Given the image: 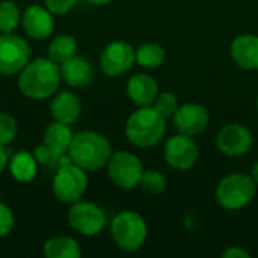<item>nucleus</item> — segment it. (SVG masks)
Wrapping results in <instances>:
<instances>
[{
	"mask_svg": "<svg viewBox=\"0 0 258 258\" xmlns=\"http://www.w3.org/2000/svg\"><path fill=\"white\" fill-rule=\"evenodd\" d=\"M60 80V68L56 62L50 57H36L20 71L18 88L27 98L45 100L57 91Z\"/></svg>",
	"mask_w": 258,
	"mask_h": 258,
	"instance_id": "1",
	"label": "nucleus"
},
{
	"mask_svg": "<svg viewBox=\"0 0 258 258\" xmlns=\"http://www.w3.org/2000/svg\"><path fill=\"white\" fill-rule=\"evenodd\" d=\"M71 162L85 171H98L107 166L112 147L106 136L97 132H80L73 136L68 148Z\"/></svg>",
	"mask_w": 258,
	"mask_h": 258,
	"instance_id": "2",
	"label": "nucleus"
},
{
	"mask_svg": "<svg viewBox=\"0 0 258 258\" xmlns=\"http://www.w3.org/2000/svg\"><path fill=\"white\" fill-rule=\"evenodd\" d=\"M165 132L166 119L153 106L136 109L125 122V136L128 142L138 148H150L157 145Z\"/></svg>",
	"mask_w": 258,
	"mask_h": 258,
	"instance_id": "3",
	"label": "nucleus"
},
{
	"mask_svg": "<svg viewBox=\"0 0 258 258\" xmlns=\"http://www.w3.org/2000/svg\"><path fill=\"white\" fill-rule=\"evenodd\" d=\"M110 234L119 249L125 252H135L144 246L148 236V228L139 213L133 210H124L113 218Z\"/></svg>",
	"mask_w": 258,
	"mask_h": 258,
	"instance_id": "4",
	"label": "nucleus"
},
{
	"mask_svg": "<svg viewBox=\"0 0 258 258\" xmlns=\"http://www.w3.org/2000/svg\"><path fill=\"white\" fill-rule=\"evenodd\" d=\"M257 184L251 175L236 172L224 177L216 187V201L227 210H240L255 197Z\"/></svg>",
	"mask_w": 258,
	"mask_h": 258,
	"instance_id": "5",
	"label": "nucleus"
},
{
	"mask_svg": "<svg viewBox=\"0 0 258 258\" xmlns=\"http://www.w3.org/2000/svg\"><path fill=\"white\" fill-rule=\"evenodd\" d=\"M86 189H88L86 171L73 162L59 168L53 177V194L63 204H74L80 201Z\"/></svg>",
	"mask_w": 258,
	"mask_h": 258,
	"instance_id": "6",
	"label": "nucleus"
},
{
	"mask_svg": "<svg viewBox=\"0 0 258 258\" xmlns=\"http://www.w3.org/2000/svg\"><path fill=\"white\" fill-rule=\"evenodd\" d=\"M144 174V166L141 159L128 151L112 153L107 162V175L110 181L124 190H132L139 186Z\"/></svg>",
	"mask_w": 258,
	"mask_h": 258,
	"instance_id": "7",
	"label": "nucleus"
},
{
	"mask_svg": "<svg viewBox=\"0 0 258 258\" xmlns=\"http://www.w3.org/2000/svg\"><path fill=\"white\" fill-rule=\"evenodd\" d=\"M30 62L29 44L14 35L0 33V74L15 76Z\"/></svg>",
	"mask_w": 258,
	"mask_h": 258,
	"instance_id": "8",
	"label": "nucleus"
},
{
	"mask_svg": "<svg viewBox=\"0 0 258 258\" xmlns=\"http://www.w3.org/2000/svg\"><path fill=\"white\" fill-rule=\"evenodd\" d=\"M68 225L82 236L92 237L101 233L106 225L104 212L94 203L77 201L68 212Z\"/></svg>",
	"mask_w": 258,
	"mask_h": 258,
	"instance_id": "9",
	"label": "nucleus"
},
{
	"mask_svg": "<svg viewBox=\"0 0 258 258\" xmlns=\"http://www.w3.org/2000/svg\"><path fill=\"white\" fill-rule=\"evenodd\" d=\"M165 162L177 169V171H187L190 169L200 157V148L192 136L178 133L171 136L163 148Z\"/></svg>",
	"mask_w": 258,
	"mask_h": 258,
	"instance_id": "10",
	"label": "nucleus"
},
{
	"mask_svg": "<svg viewBox=\"0 0 258 258\" xmlns=\"http://www.w3.org/2000/svg\"><path fill=\"white\" fill-rule=\"evenodd\" d=\"M136 62V50L125 41H113L100 54V67L109 77H118L132 70Z\"/></svg>",
	"mask_w": 258,
	"mask_h": 258,
	"instance_id": "11",
	"label": "nucleus"
},
{
	"mask_svg": "<svg viewBox=\"0 0 258 258\" xmlns=\"http://www.w3.org/2000/svg\"><path fill=\"white\" fill-rule=\"evenodd\" d=\"M254 144L252 133L242 124H227L216 136L218 150L228 157L245 156Z\"/></svg>",
	"mask_w": 258,
	"mask_h": 258,
	"instance_id": "12",
	"label": "nucleus"
},
{
	"mask_svg": "<svg viewBox=\"0 0 258 258\" xmlns=\"http://www.w3.org/2000/svg\"><path fill=\"white\" fill-rule=\"evenodd\" d=\"M210 121L209 110L198 103H186L174 115V125L178 133L195 136L203 133Z\"/></svg>",
	"mask_w": 258,
	"mask_h": 258,
	"instance_id": "13",
	"label": "nucleus"
},
{
	"mask_svg": "<svg viewBox=\"0 0 258 258\" xmlns=\"http://www.w3.org/2000/svg\"><path fill=\"white\" fill-rule=\"evenodd\" d=\"M53 12L47 9V6H39V5H30L26 8L21 17V24L24 32L36 41L47 39L54 29V20H53Z\"/></svg>",
	"mask_w": 258,
	"mask_h": 258,
	"instance_id": "14",
	"label": "nucleus"
},
{
	"mask_svg": "<svg viewBox=\"0 0 258 258\" xmlns=\"http://www.w3.org/2000/svg\"><path fill=\"white\" fill-rule=\"evenodd\" d=\"M230 53L233 60L243 70H258V36L245 33L231 42Z\"/></svg>",
	"mask_w": 258,
	"mask_h": 258,
	"instance_id": "15",
	"label": "nucleus"
},
{
	"mask_svg": "<svg viewBox=\"0 0 258 258\" xmlns=\"http://www.w3.org/2000/svg\"><path fill=\"white\" fill-rule=\"evenodd\" d=\"M127 95L138 107L153 106L159 95V85L148 74H135L127 82Z\"/></svg>",
	"mask_w": 258,
	"mask_h": 258,
	"instance_id": "16",
	"label": "nucleus"
},
{
	"mask_svg": "<svg viewBox=\"0 0 258 258\" xmlns=\"http://www.w3.org/2000/svg\"><path fill=\"white\" fill-rule=\"evenodd\" d=\"M60 76L67 85L74 88H83L92 83L94 80V68L92 65L79 56H73L71 59L65 60L59 65Z\"/></svg>",
	"mask_w": 258,
	"mask_h": 258,
	"instance_id": "17",
	"label": "nucleus"
},
{
	"mask_svg": "<svg viewBox=\"0 0 258 258\" xmlns=\"http://www.w3.org/2000/svg\"><path fill=\"white\" fill-rule=\"evenodd\" d=\"M50 110H51L54 121L70 125L79 119L80 112H82V104L76 94L70 91H62L56 94V97L53 98Z\"/></svg>",
	"mask_w": 258,
	"mask_h": 258,
	"instance_id": "18",
	"label": "nucleus"
},
{
	"mask_svg": "<svg viewBox=\"0 0 258 258\" xmlns=\"http://www.w3.org/2000/svg\"><path fill=\"white\" fill-rule=\"evenodd\" d=\"M11 175L20 183H30L38 172V162L33 154L27 151H18L9 159Z\"/></svg>",
	"mask_w": 258,
	"mask_h": 258,
	"instance_id": "19",
	"label": "nucleus"
},
{
	"mask_svg": "<svg viewBox=\"0 0 258 258\" xmlns=\"http://www.w3.org/2000/svg\"><path fill=\"white\" fill-rule=\"evenodd\" d=\"M73 136L74 135H73L68 124L54 121L45 128L42 144L45 147H48L50 150L56 151V153H68Z\"/></svg>",
	"mask_w": 258,
	"mask_h": 258,
	"instance_id": "20",
	"label": "nucleus"
},
{
	"mask_svg": "<svg viewBox=\"0 0 258 258\" xmlns=\"http://www.w3.org/2000/svg\"><path fill=\"white\" fill-rule=\"evenodd\" d=\"M42 254L47 258H79L82 251L77 240L67 236H56L44 243Z\"/></svg>",
	"mask_w": 258,
	"mask_h": 258,
	"instance_id": "21",
	"label": "nucleus"
},
{
	"mask_svg": "<svg viewBox=\"0 0 258 258\" xmlns=\"http://www.w3.org/2000/svg\"><path fill=\"white\" fill-rule=\"evenodd\" d=\"M77 53V41L71 35H59L48 45V57L57 65L71 59Z\"/></svg>",
	"mask_w": 258,
	"mask_h": 258,
	"instance_id": "22",
	"label": "nucleus"
},
{
	"mask_svg": "<svg viewBox=\"0 0 258 258\" xmlns=\"http://www.w3.org/2000/svg\"><path fill=\"white\" fill-rule=\"evenodd\" d=\"M165 60V50L156 42H145L136 48V63L144 68H157Z\"/></svg>",
	"mask_w": 258,
	"mask_h": 258,
	"instance_id": "23",
	"label": "nucleus"
},
{
	"mask_svg": "<svg viewBox=\"0 0 258 258\" xmlns=\"http://www.w3.org/2000/svg\"><path fill=\"white\" fill-rule=\"evenodd\" d=\"M33 156L36 159V162L42 166H47L50 169H59L68 163H71V157L68 153H56L53 150H50L48 147H45L44 144L36 147L33 151Z\"/></svg>",
	"mask_w": 258,
	"mask_h": 258,
	"instance_id": "24",
	"label": "nucleus"
},
{
	"mask_svg": "<svg viewBox=\"0 0 258 258\" xmlns=\"http://www.w3.org/2000/svg\"><path fill=\"white\" fill-rule=\"evenodd\" d=\"M21 23V12L11 0L0 2V33H14Z\"/></svg>",
	"mask_w": 258,
	"mask_h": 258,
	"instance_id": "25",
	"label": "nucleus"
},
{
	"mask_svg": "<svg viewBox=\"0 0 258 258\" xmlns=\"http://www.w3.org/2000/svg\"><path fill=\"white\" fill-rule=\"evenodd\" d=\"M139 186L142 187L144 192L150 195H160L168 187V178L160 171L148 169V171H144Z\"/></svg>",
	"mask_w": 258,
	"mask_h": 258,
	"instance_id": "26",
	"label": "nucleus"
},
{
	"mask_svg": "<svg viewBox=\"0 0 258 258\" xmlns=\"http://www.w3.org/2000/svg\"><path fill=\"white\" fill-rule=\"evenodd\" d=\"M153 107L165 118H174L175 112L178 110V100L172 92H159V95L156 97Z\"/></svg>",
	"mask_w": 258,
	"mask_h": 258,
	"instance_id": "27",
	"label": "nucleus"
},
{
	"mask_svg": "<svg viewBox=\"0 0 258 258\" xmlns=\"http://www.w3.org/2000/svg\"><path fill=\"white\" fill-rule=\"evenodd\" d=\"M18 127L14 116H11L6 112H0V144L8 145L11 144L17 136Z\"/></svg>",
	"mask_w": 258,
	"mask_h": 258,
	"instance_id": "28",
	"label": "nucleus"
},
{
	"mask_svg": "<svg viewBox=\"0 0 258 258\" xmlns=\"http://www.w3.org/2000/svg\"><path fill=\"white\" fill-rule=\"evenodd\" d=\"M14 224L15 221H14L12 210L6 204L0 203V239L11 234V231L14 230Z\"/></svg>",
	"mask_w": 258,
	"mask_h": 258,
	"instance_id": "29",
	"label": "nucleus"
},
{
	"mask_svg": "<svg viewBox=\"0 0 258 258\" xmlns=\"http://www.w3.org/2000/svg\"><path fill=\"white\" fill-rule=\"evenodd\" d=\"M77 2L79 0H44L47 9H50L53 14H57V15H62L71 11Z\"/></svg>",
	"mask_w": 258,
	"mask_h": 258,
	"instance_id": "30",
	"label": "nucleus"
},
{
	"mask_svg": "<svg viewBox=\"0 0 258 258\" xmlns=\"http://www.w3.org/2000/svg\"><path fill=\"white\" fill-rule=\"evenodd\" d=\"M225 258H249V252H246L245 249H242L240 246H230L224 251L222 254Z\"/></svg>",
	"mask_w": 258,
	"mask_h": 258,
	"instance_id": "31",
	"label": "nucleus"
},
{
	"mask_svg": "<svg viewBox=\"0 0 258 258\" xmlns=\"http://www.w3.org/2000/svg\"><path fill=\"white\" fill-rule=\"evenodd\" d=\"M8 165H9V153L6 150V145L0 144V174L5 171Z\"/></svg>",
	"mask_w": 258,
	"mask_h": 258,
	"instance_id": "32",
	"label": "nucleus"
},
{
	"mask_svg": "<svg viewBox=\"0 0 258 258\" xmlns=\"http://www.w3.org/2000/svg\"><path fill=\"white\" fill-rule=\"evenodd\" d=\"M251 177H252V180L255 181V184L258 186V162L252 166V171H251Z\"/></svg>",
	"mask_w": 258,
	"mask_h": 258,
	"instance_id": "33",
	"label": "nucleus"
},
{
	"mask_svg": "<svg viewBox=\"0 0 258 258\" xmlns=\"http://www.w3.org/2000/svg\"><path fill=\"white\" fill-rule=\"evenodd\" d=\"M86 2H89L91 5H98V6H101V5H107V3H110L112 0H86Z\"/></svg>",
	"mask_w": 258,
	"mask_h": 258,
	"instance_id": "34",
	"label": "nucleus"
},
{
	"mask_svg": "<svg viewBox=\"0 0 258 258\" xmlns=\"http://www.w3.org/2000/svg\"><path fill=\"white\" fill-rule=\"evenodd\" d=\"M257 109H258V98H257Z\"/></svg>",
	"mask_w": 258,
	"mask_h": 258,
	"instance_id": "35",
	"label": "nucleus"
}]
</instances>
